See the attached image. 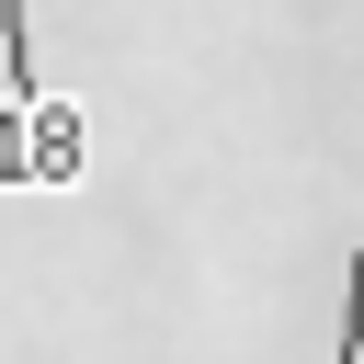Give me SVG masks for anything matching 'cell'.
<instances>
[{"label":"cell","instance_id":"cell-1","mask_svg":"<svg viewBox=\"0 0 364 364\" xmlns=\"http://www.w3.org/2000/svg\"><path fill=\"white\" fill-rule=\"evenodd\" d=\"M330 364H364V228H353V284H341V353Z\"/></svg>","mask_w":364,"mask_h":364}]
</instances>
